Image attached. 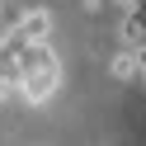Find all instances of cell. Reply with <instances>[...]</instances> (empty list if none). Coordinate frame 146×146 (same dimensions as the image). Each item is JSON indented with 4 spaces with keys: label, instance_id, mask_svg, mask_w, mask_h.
<instances>
[{
    "label": "cell",
    "instance_id": "obj_4",
    "mask_svg": "<svg viewBox=\"0 0 146 146\" xmlns=\"http://www.w3.org/2000/svg\"><path fill=\"white\" fill-rule=\"evenodd\" d=\"M137 76L146 80V47H137Z\"/></svg>",
    "mask_w": 146,
    "mask_h": 146
},
{
    "label": "cell",
    "instance_id": "obj_6",
    "mask_svg": "<svg viewBox=\"0 0 146 146\" xmlns=\"http://www.w3.org/2000/svg\"><path fill=\"white\" fill-rule=\"evenodd\" d=\"M0 14H5V0H0Z\"/></svg>",
    "mask_w": 146,
    "mask_h": 146
},
{
    "label": "cell",
    "instance_id": "obj_1",
    "mask_svg": "<svg viewBox=\"0 0 146 146\" xmlns=\"http://www.w3.org/2000/svg\"><path fill=\"white\" fill-rule=\"evenodd\" d=\"M57 80H61L57 52L47 42H33V47L19 42V90H24V99L29 104H47L52 90H57Z\"/></svg>",
    "mask_w": 146,
    "mask_h": 146
},
{
    "label": "cell",
    "instance_id": "obj_2",
    "mask_svg": "<svg viewBox=\"0 0 146 146\" xmlns=\"http://www.w3.org/2000/svg\"><path fill=\"white\" fill-rule=\"evenodd\" d=\"M47 33H52V14H47V10H29V14H19V42H24V47L47 42Z\"/></svg>",
    "mask_w": 146,
    "mask_h": 146
},
{
    "label": "cell",
    "instance_id": "obj_5",
    "mask_svg": "<svg viewBox=\"0 0 146 146\" xmlns=\"http://www.w3.org/2000/svg\"><path fill=\"white\" fill-rule=\"evenodd\" d=\"M5 94H10V90H5V80H0V104H5Z\"/></svg>",
    "mask_w": 146,
    "mask_h": 146
},
{
    "label": "cell",
    "instance_id": "obj_3",
    "mask_svg": "<svg viewBox=\"0 0 146 146\" xmlns=\"http://www.w3.org/2000/svg\"><path fill=\"white\" fill-rule=\"evenodd\" d=\"M108 71H113L118 80H141V76H137V52H132V47H127V52H118V57L108 61Z\"/></svg>",
    "mask_w": 146,
    "mask_h": 146
}]
</instances>
